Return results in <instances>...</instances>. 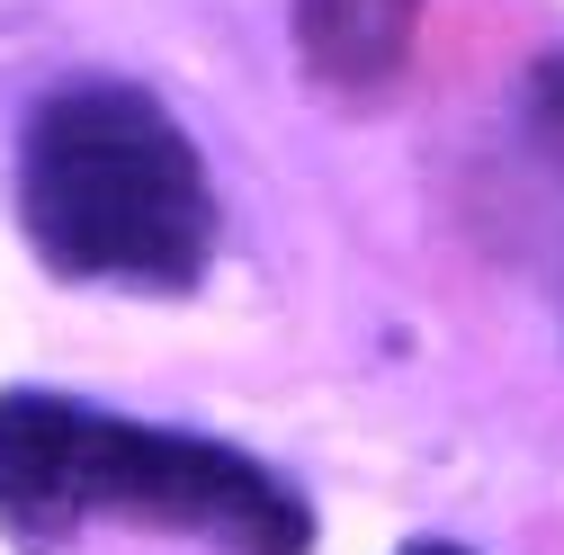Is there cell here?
Returning a JSON list of instances; mask_svg holds the SVG:
<instances>
[{
	"mask_svg": "<svg viewBox=\"0 0 564 555\" xmlns=\"http://www.w3.org/2000/svg\"><path fill=\"white\" fill-rule=\"evenodd\" d=\"M99 520L197 537L216 555H305L314 502L251 448L206 431H162L82 394L10 385L0 394V537L54 555Z\"/></svg>",
	"mask_w": 564,
	"mask_h": 555,
	"instance_id": "6da1fadb",
	"label": "cell"
},
{
	"mask_svg": "<svg viewBox=\"0 0 564 555\" xmlns=\"http://www.w3.org/2000/svg\"><path fill=\"white\" fill-rule=\"evenodd\" d=\"M28 251L73 287L188 296L216 260V179L144 81H54L19 134Z\"/></svg>",
	"mask_w": 564,
	"mask_h": 555,
	"instance_id": "7a4b0ae2",
	"label": "cell"
},
{
	"mask_svg": "<svg viewBox=\"0 0 564 555\" xmlns=\"http://www.w3.org/2000/svg\"><path fill=\"white\" fill-rule=\"evenodd\" d=\"M421 36V0H296V54L340 99H377L403 81Z\"/></svg>",
	"mask_w": 564,
	"mask_h": 555,
	"instance_id": "3957f363",
	"label": "cell"
},
{
	"mask_svg": "<svg viewBox=\"0 0 564 555\" xmlns=\"http://www.w3.org/2000/svg\"><path fill=\"white\" fill-rule=\"evenodd\" d=\"M520 108H529V134H538V153L564 171V54H546L538 73H529V99H520Z\"/></svg>",
	"mask_w": 564,
	"mask_h": 555,
	"instance_id": "277c9868",
	"label": "cell"
},
{
	"mask_svg": "<svg viewBox=\"0 0 564 555\" xmlns=\"http://www.w3.org/2000/svg\"><path fill=\"white\" fill-rule=\"evenodd\" d=\"M403 555H466V546H448V537H412Z\"/></svg>",
	"mask_w": 564,
	"mask_h": 555,
	"instance_id": "5b68a950",
	"label": "cell"
}]
</instances>
